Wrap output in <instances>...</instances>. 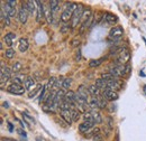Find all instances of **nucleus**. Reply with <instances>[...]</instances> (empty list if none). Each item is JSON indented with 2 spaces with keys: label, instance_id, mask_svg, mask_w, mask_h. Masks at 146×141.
Returning a JSON list of instances; mask_svg holds the SVG:
<instances>
[{
  "label": "nucleus",
  "instance_id": "nucleus-21",
  "mask_svg": "<svg viewBox=\"0 0 146 141\" xmlns=\"http://www.w3.org/2000/svg\"><path fill=\"white\" fill-rule=\"evenodd\" d=\"M50 8H51L52 14H53V15H56V14L58 13V10H60V1H57V0H52V1L50 2Z\"/></svg>",
  "mask_w": 146,
  "mask_h": 141
},
{
  "label": "nucleus",
  "instance_id": "nucleus-18",
  "mask_svg": "<svg viewBox=\"0 0 146 141\" xmlns=\"http://www.w3.org/2000/svg\"><path fill=\"white\" fill-rule=\"evenodd\" d=\"M96 85H97V88H99L100 91H105V90H107L108 88V83H107V81L106 80H104L102 77L101 78H98V80H96V83H94Z\"/></svg>",
  "mask_w": 146,
  "mask_h": 141
},
{
  "label": "nucleus",
  "instance_id": "nucleus-11",
  "mask_svg": "<svg viewBox=\"0 0 146 141\" xmlns=\"http://www.w3.org/2000/svg\"><path fill=\"white\" fill-rule=\"evenodd\" d=\"M94 122H88V121H84L79 125V131L83 134H87L92 128H94Z\"/></svg>",
  "mask_w": 146,
  "mask_h": 141
},
{
  "label": "nucleus",
  "instance_id": "nucleus-26",
  "mask_svg": "<svg viewBox=\"0 0 146 141\" xmlns=\"http://www.w3.org/2000/svg\"><path fill=\"white\" fill-rule=\"evenodd\" d=\"M89 105L91 107V110H97L99 109V102H98V98L97 96H91L89 100Z\"/></svg>",
  "mask_w": 146,
  "mask_h": 141
},
{
  "label": "nucleus",
  "instance_id": "nucleus-31",
  "mask_svg": "<svg viewBox=\"0 0 146 141\" xmlns=\"http://www.w3.org/2000/svg\"><path fill=\"white\" fill-rule=\"evenodd\" d=\"M13 82H14V84H18V85H21L23 83H25V81H24V76H23V75H21V76H19V75H16V76L14 77Z\"/></svg>",
  "mask_w": 146,
  "mask_h": 141
},
{
  "label": "nucleus",
  "instance_id": "nucleus-6",
  "mask_svg": "<svg viewBox=\"0 0 146 141\" xmlns=\"http://www.w3.org/2000/svg\"><path fill=\"white\" fill-rule=\"evenodd\" d=\"M7 92L8 93H11V94H15V95H21L26 92V88H24L23 85H18V84H10L8 88H7Z\"/></svg>",
  "mask_w": 146,
  "mask_h": 141
},
{
  "label": "nucleus",
  "instance_id": "nucleus-13",
  "mask_svg": "<svg viewBox=\"0 0 146 141\" xmlns=\"http://www.w3.org/2000/svg\"><path fill=\"white\" fill-rule=\"evenodd\" d=\"M64 102L69 103L70 105H74L75 104V93L73 91H68L66 94H65V98H64Z\"/></svg>",
  "mask_w": 146,
  "mask_h": 141
},
{
  "label": "nucleus",
  "instance_id": "nucleus-41",
  "mask_svg": "<svg viewBox=\"0 0 146 141\" xmlns=\"http://www.w3.org/2000/svg\"><path fill=\"white\" fill-rule=\"evenodd\" d=\"M144 93H145V94H146V85H145V86H144Z\"/></svg>",
  "mask_w": 146,
  "mask_h": 141
},
{
  "label": "nucleus",
  "instance_id": "nucleus-37",
  "mask_svg": "<svg viewBox=\"0 0 146 141\" xmlns=\"http://www.w3.org/2000/svg\"><path fill=\"white\" fill-rule=\"evenodd\" d=\"M17 132H18L20 136H23V137H26V132H25L23 129H20V128H19V129H17Z\"/></svg>",
  "mask_w": 146,
  "mask_h": 141
},
{
  "label": "nucleus",
  "instance_id": "nucleus-25",
  "mask_svg": "<svg viewBox=\"0 0 146 141\" xmlns=\"http://www.w3.org/2000/svg\"><path fill=\"white\" fill-rule=\"evenodd\" d=\"M91 114L92 117H93L94 123H102V117H101V114L97 110H91Z\"/></svg>",
  "mask_w": 146,
  "mask_h": 141
},
{
  "label": "nucleus",
  "instance_id": "nucleus-34",
  "mask_svg": "<svg viewBox=\"0 0 146 141\" xmlns=\"http://www.w3.org/2000/svg\"><path fill=\"white\" fill-rule=\"evenodd\" d=\"M98 133H99V129L98 128H92L86 136L87 137H96V134H98Z\"/></svg>",
  "mask_w": 146,
  "mask_h": 141
},
{
  "label": "nucleus",
  "instance_id": "nucleus-32",
  "mask_svg": "<svg viewBox=\"0 0 146 141\" xmlns=\"http://www.w3.org/2000/svg\"><path fill=\"white\" fill-rule=\"evenodd\" d=\"M5 56H6L7 58H9V59L14 58V57H15V51H14L13 48H8V49L6 51V53H5Z\"/></svg>",
  "mask_w": 146,
  "mask_h": 141
},
{
  "label": "nucleus",
  "instance_id": "nucleus-39",
  "mask_svg": "<svg viewBox=\"0 0 146 141\" xmlns=\"http://www.w3.org/2000/svg\"><path fill=\"white\" fill-rule=\"evenodd\" d=\"M8 128H9V131H10V132L14 131V125L10 123V122H8Z\"/></svg>",
  "mask_w": 146,
  "mask_h": 141
},
{
  "label": "nucleus",
  "instance_id": "nucleus-29",
  "mask_svg": "<svg viewBox=\"0 0 146 141\" xmlns=\"http://www.w3.org/2000/svg\"><path fill=\"white\" fill-rule=\"evenodd\" d=\"M71 85H72V78H64L62 88H64V90H69V88H71Z\"/></svg>",
  "mask_w": 146,
  "mask_h": 141
},
{
  "label": "nucleus",
  "instance_id": "nucleus-38",
  "mask_svg": "<svg viewBox=\"0 0 146 141\" xmlns=\"http://www.w3.org/2000/svg\"><path fill=\"white\" fill-rule=\"evenodd\" d=\"M79 44H80V40H79V39H73L72 46H76V45H79Z\"/></svg>",
  "mask_w": 146,
  "mask_h": 141
},
{
  "label": "nucleus",
  "instance_id": "nucleus-10",
  "mask_svg": "<svg viewBox=\"0 0 146 141\" xmlns=\"http://www.w3.org/2000/svg\"><path fill=\"white\" fill-rule=\"evenodd\" d=\"M24 88H26V91H29V92H33V90H35L37 88L36 81L32 77V76H28L26 80H25V83H24Z\"/></svg>",
  "mask_w": 146,
  "mask_h": 141
},
{
  "label": "nucleus",
  "instance_id": "nucleus-36",
  "mask_svg": "<svg viewBox=\"0 0 146 141\" xmlns=\"http://www.w3.org/2000/svg\"><path fill=\"white\" fill-rule=\"evenodd\" d=\"M16 3H17L16 0H7L6 1V5H8V6L13 7V8H16Z\"/></svg>",
  "mask_w": 146,
  "mask_h": 141
},
{
  "label": "nucleus",
  "instance_id": "nucleus-28",
  "mask_svg": "<svg viewBox=\"0 0 146 141\" xmlns=\"http://www.w3.org/2000/svg\"><path fill=\"white\" fill-rule=\"evenodd\" d=\"M107 99L101 94L100 96H98V102H99V109H105L107 106Z\"/></svg>",
  "mask_w": 146,
  "mask_h": 141
},
{
  "label": "nucleus",
  "instance_id": "nucleus-35",
  "mask_svg": "<svg viewBox=\"0 0 146 141\" xmlns=\"http://www.w3.org/2000/svg\"><path fill=\"white\" fill-rule=\"evenodd\" d=\"M40 88H43V86H42L40 84H39V85H37V88H35V90H34L33 92H31L28 96H29V98H34V96L36 95V93H37V92H39V90H40Z\"/></svg>",
  "mask_w": 146,
  "mask_h": 141
},
{
  "label": "nucleus",
  "instance_id": "nucleus-33",
  "mask_svg": "<svg viewBox=\"0 0 146 141\" xmlns=\"http://www.w3.org/2000/svg\"><path fill=\"white\" fill-rule=\"evenodd\" d=\"M23 69V66H21V64L17 62V63H15V64H13V67H11V72L13 73H17L19 70Z\"/></svg>",
  "mask_w": 146,
  "mask_h": 141
},
{
  "label": "nucleus",
  "instance_id": "nucleus-8",
  "mask_svg": "<svg viewBox=\"0 0 146 141\" xmlns=\"http://www.w3.org/2000/svg\"><path fill=\"white\" fill-rule=\"evenodd\" d=\"M28 9H27V6L26 5H23L21 8L19 9L18 11V18H19V21L21 24H26L27 19H28Z\"/></svg>",
  "mask_w": 146,
  "mask_h": 141
},
{
  "label": "nucleus",
  "instance_id": "nucleus-17",
  "mask_svg": "<svg viewBox=\"0 0 146 141\" xmlns=\"http://www.w3.org/2000/svg\"><path fill=\"white\" fill-rule=\"evenodd\" d=\"M36 5H37V18L36 20L39 22L40 19L44 17V5L40 2V1H36Z\"/></svg>",
  "mask_w": 146,
  "mask_h": 141
},
{
  "label": "nucleus",
  "instance_id": "nucleus-1",
  "mask_svg": "<svg viewBox=\"0 0 146 141\" xmlns=\"http://www.w3.org/2000/svg\"><path fill=\"white\" fill-rule=\"evenodd\" d=\"M78 3L75 2H69V5L66 6V8L63 10V13L61 14V21L66 24L68 21L72 20V16H73V13L75 11V9L78 8Z\"/></svg>",
  "mask_w": 146,
  "mask_h": 141
},
{
  "label": "nucleus",
  "instance_id": "nucleus-23",
  "mask_svg": "<svg viewBox=\"0 0 146 141\" xmlns=\"http://www.w3.org/2000/svg\"><path fill=\"white\" fill-rule=\"evenodd\" d=\"M78 93L81 94V95H83V96H86V98H88V99H89V96H90L89 88H87V86L83 85V84H81V85L78 88Z\"/></svg>",
  "mask_w": 146,
  "mask_h": 141
},
{
  "label": "nucleus",
  "instance_id": "nucleus-24",
  "mask_svg": "<svg viewBox=\"0 0 146 141\" xmlns=\"http://www.w3.org/2000/svg\"><path fill=\"white\" fill-rule=\"evenodd\" d=\"M35 5H36V1H33V0H28V1H26V6H27V9H28V11H29V14H35V11H36V7H35Z\"/></svg>",
  "mask_w": 146,
  "mask_h": 141
},
{
  "label": "nucleus",
  "instance_id": "nucleus-14",
  "mask_svg": "<svg viewBox=\"0 0 146 141\" xmlns=\"http://www.w3.org/2000/svg\"><path fill=\"white\" fill-rule=\"evenodd\" d=\"M102 21H106L107 25H115L117 21H118V18L111 14H105L104 15V18H102Z\"/></svg>",
  "mask_w": 146,
  "mask_h": 141
},
{
  "label": "nucleus",
  "instance_id": "nucleus-5",
  "mask_svg": "<svg viewBox=\"0 0 146 141\" xmlns=\"http://www.w3.org/2000/svg\"><path fill=\"white\" fill-rule=\"evenodd\" d=\"M11 76V70H9L3 63H1V72H0V82H1V88H3V85L9 81Z\"/></svg>",
  "mask_w": 146,
  "mask_h": 141
},
{
  "label": "nucleus",
  "instance_id": "nucleus-22",
  "mask_svg": "<svg viewBox=\"0 0 146 141\" xmlns=\"http://www.w3.org/2000/svg\"><path fill=\"white\" fill-rule=\"evenodd\" d=\"M89 88V93H90V96H100L101 94V92H100V90L97 88V85L96 84H91L90 86H88Z\"/></svg>",
  "mask_w": 146,
  "mask_h": 141
},
{
  "label": "nucleus",
  "instance_id": "nucleus-40",
  "mask_svg": "<svg viewBox=\"0 0 146 141\" xmlns=\"http://www.w3.org/2000/svg\"><path fill=\"white\" fill-rule=\"evenodd\" d=\"M2 141H16L15 139H11V138H3Z\"/></svg>",
  "mask_w": 146,
  "mask_h": 141
},
{
  "label": "nucleus",
  "instance_id": "nucleus-42",
  "mask_svg": "<svg viewBox=\"0 0 146 141\" xmlns=\"http://www.w3.org/2000/svg\"><path fill=\"white\" fill-rule=\"evenodd\" d=\"M36 140L37 141H40V139H39V138H36Z\"/></svg>",
  "mask_w": 146,
  "mask_h": 141
},
{
  "label": "nucleus",
  "instance_id": "nucleus-15",
  "mask_svg": "<svg viewBox=\"0 0 146 141\" xmlns=\"http://www.w3.org/2000/svg\"><path fill=\"white\" fill-rule=\"evenodd\" d=\"M15 38H16V35L14 33H8V34H6V35L3 36L2 39H3V42L6 43L7 46L11 47L13 44H14V42H15Z\"/></svg>",
  "mask_w": 146,
  "mask_h": 141
},
{
  "label": "nucleus",
  "instance_id": "nucleus-4",
  "mask_svg": "<svg viewBox=\"0 0 146 141\" xmlns=\"http://www.w3.org/2000/svg\"><path fill=\"white\" fill-rule=\"evenodd\" d=\"M83 11H84V8L82 5H79L78 8L75 9V11L73 13L72 16V28H75L80 22H81V19H82V15H83Z\"/></svg>",
  "mask_w": 146,
  "mask_h": 141
},
{
  "label": "nucleus",
  "instance_id": "nucleus-2",
  "mask_svg": "<svg viewBox=\"0 0 146 141\" xmlns=\"http://www.w3.org/2000/svg\"><path fill=\"white\" fill-rule=\"evenodd\" d=\"M128 72H129V65H118V64H116L115 66L109 67V73L117 78L123 77L124 75L128 74Z\"/></svg>",
  "mask_w": 146,
  "mask_h": 141
},
{
  "label": "nucleus",
  "instance_id": "nucleus-9",
  "mask_svg": "<svg viewBox=\"0 0 146 141\" xmlns=\"http://www.w3.org/2000/svg\"><path fill=\"white\" fill-rule=\"evenodd\" d=\"M124 35V29L120 26H116L113 28H111L109 32L110 38H115V39H119L121 36Z\"/></svg>",
  "mask_w": 146,
  "mask_h": 141
},
{
  "label": "nucleus",
  "instance_id": "nucleus-27",
  "mask_svg": "<svg viewBox=\"0 0 146 141\" xmlns=\"http://www.w3.org/2000/svg\"><path fill=\"white\" fill-rule=\"evenodd\" d=\"M106 59V57L105 58H100V59H91L90 62H89V66L90 67H98V66H100L101 64H102V62Z\"/></svg>",
  "mask_w": 146,
  "mask_h": 141
},
{
  "label": "nucleus",
  "instance_id": "nucleus-7",
  "mask_svg": "<svg viewBox=\"0 0 146 141\" xmlns=\"http://www.w3.org/2000/svg\"><path fill=\"white\" fill-rule=\"evenodd\" d=\"M92 16H93V15H92L91 9H90V8L84 9L83 15H82V19H81V24H82V27H81V33H82V32L84 30V28L87 27V24H88V21L90 20V18H91Z\"/></svg>",
  "mask_w": 146,
  "mask_h": 141
},
{
  "label": "nucleus",
  "instance_id": "nucleus-3",
  "mask_svg": "<svg viewBox=\"0 0 146 141\" xmlns=\"http://www.w3.org/2000/svg\"><path fill=\"white\" fill-rule=\"evenodd\" d=\"M130 59V53L129 51L126 48H123L119 53L117 54L116 56V59H115V63L118 64V65H126V63L129 62Z\"/></svg>",
  "mask_w": 146,
  "mask_h": 141
},
{
  "label": "nucleus",
  "instance_id": "nucleus-12",
  "mask_svg": "<svg viewBox=\"0 0 146 141\" xmlns=\"http://www.w3.org/2000/svg\"><path fill=\"white\" fill-rule=\"evenodd\" d=\"M102 95H104L108 101H116V100H118V98H119L117 92H115V91H112V90H109V88L105 90V91L102 92Z\"/></svg>",
  "mask_w": 146,
  "mask_h": 141
},
{
  "label": "nucleus",
  "instance_id": "nucleus-20",
  "mask_svg": "<svg viewBox=\"0 0 146 141\" xmlns=\"http://www.w3.org/2000/svg\"><path fill=\"white\" fill-rule=\"evenodd\" d=\"M18 47H19V51H20V52H23V53L26 52V51L28 49V39H27V38H24V37L20 38V39H19Z\"/></svg>",
  "mask_w": 146,
  "mask_h": 141
},
{
  "label": "nucleus",
  "instance_id": "nucleus-16",
  "mask_svg": "<svg viewBox=\"0 0 146 141\" xmlns=\"http://www.w3.org/2000/svg\"><path fill=\"white\" fill-rule=\"evenodd\" d=\"M70 112H71V117H72V121H78L79 119H80V117H81V112L78 110V107H76V104H74V105H71V110H70Z\"/></svg>",
  "mask_w": 146,
  "mask_h": 141
},
{
  "label": "nucleus",
  "instance_id": "nucleus-30",
  "mask_svg": "<svg viewBox=\"0 0 146 141\" xmlns=\"http://www.w3.org/2000/svg\"><path fill=\"white\" fill-rule=\"evenodd\" d=\"M102 78H104V80H106L107 82H111V81H116V80H118L117 77H115V76H113V75H111L110 73L102 74Z\"/></svg>",
  "mask_w": 146,
  "mask_h": 141
},
{
  "label": "nucleus",
  "instance_id": "nucleus-19",
  "mask_svg": "<svg viewBox=\"0 0 146 141\" xmlns=\"http://www.w3.org/2000/svg\"><path fill=\"white\" fill-rule=\"evenodd\" d=\"M2 8H3V10H5V13L6 14H8V16L10 18L15 17L16 15H17V10H16V8H13V7H10V6H8V5H6V6H1Z\"/></svg>",
  "mask_w": 146,
  "mask_h": 141
}]
</instances>
